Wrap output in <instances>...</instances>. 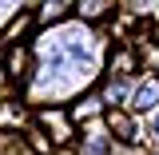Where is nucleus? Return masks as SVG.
I'll list each match as a JSON object with an SVG mask.
<instances>
[{"label": "nucleus", "instance_id": "f257e3e1", "mask_svg": "<svg viewBox=\"0 0 159 155\" xmlns=\"http://www.w3.org/2000/svg\"><path fill=\"white\" fill-rule=\"evenodd\" d=\"M36 123L44 127V131H52V143H60V147L76 135V131H72V116L60 112V107H44V112L36 116Z\"/></svg>", "mask_w": 159, "mask_h": 155}, {"label": "nucleus", "instance_id": "f03ea898", "mask_svg": "<svg viewBox=\"0 0 159 155\" xmlns=\"http://www.w3.org/2000/svg\"><path fill=\"white\" fill-rule=\"evenodd\" d=\"M28 68H32V56H28V48L12 44V52H8V64H4V76H12V80H28Z\"/></svg>", "mask_w": 159, "mask_h": 155}, {"label": "nucleus", "instance_id": "7ed1b4c3", "mask_svg": "<svg viewBox=\"0 0 159 155\" xmlns=\"http://www.w3.org/2000/svg\"><path fill=\"white\" fill-rule=\"evenodd\" d=\"M107 131L116 139H135V123H131L127 112H116V107H111V112H107Z\"/></svg>", "mask_w": 159, "mask_h": 155}, {"label": "nucleus", "instance_id": "20e7f679", "mask_svg": "<svg viewBox=\"0 0 159 155\" xmlns=\"http://www.w3.org/2000/svg\"><path fill=\"white\" fill-rule=\"evenodd\" d=\"M111 72H116V76H131V72H135V52H131L127 44H119L116 52H111Z\"/></svg>", "mask_w": 159, "mask_h": 155}, {"label": "nucleus", "instance_id": "39448f33", "mask_svg": "<svg viewBox=\"0 0 159 155\" xmlns=\"http://www.w3.org/2000/svg\"><path fill=\"white\" fill-rule=\"evenodd\" d=\"M131 99H135V107H139V112L155 107V103H159V80H147V84H139Z\"/></svg>", "mask_w": 159, "mask_h": 155}, {"label": "nucleus", "instance_id": "423d86ee", "mask_svg": "<svg viewBox=\"0 0 159 155\" xmlns=\"http://www.w3.org/2000/svg\"><path fill=\"white\" fill-rule=\"evenodd\" d=\"M68 8H76V4H68V0H48V4H40L36 20H40V24H52V20H64V16H68Z\"/></svg>", "mask_w": 159, "mask_h": 155}, {"label": "nucleus", "instance_id": "0eeeda50", "mask_svg": "<svg viewBox=\"0 0 159 155\" xmlns=\"http://www.w3.org/2000/svg\"><path fill=\"white\" fill-rule=\"evenodd\" d=\"M111 8H116V4H107V0H80V4H76V12L84 20H103Z\"/></svg>", "mask_w": 159, "mask_h": 155}, {"label": "nucleus", "instance_id": "6e6552de", "mask_svg": "<svg viewBox=\"0 0 159 155\" xmlns=\"http://www.w3.org/2000/svg\"><path fill=\"white\" fill-rule=\"evenodd\" d=\"M0 155H32V147L16 131H0Z\"/></svg>", "mask_w": 159, "mask_h": 155}, {"label": "nucleus", "instance_id": "1a4fd4ad", "mask_svg": "<svg viewBox=\"0 0 159 155\" xmlns=\"http://www.w3.org/2000/svg\"><path fill=\"white\" fill-rule=\"evenodd\" d=\"M32 20H36V16H16L12 24H8V32H4V40H20L24 32H28V28H32Z\"/></svg>", "mask_w": 159, "mask_h": 155}, {"label": "nucleus", "instance_id": "9d476101", "mask_svg": "<svg viewBox=\"0 0 159 155\" xmlns=\"http://www.w3.org/2000/svg\"><path fill=\"white\" fill-rule=\"evenodd\" d=\"M107 151V135L103 131H88V155H103Z\"/></svg>", "mask_w": 159, "mask_h": 155}, {"label": "nucleus", "instance_id": "9b49d317", "mask_svg": "<svg viewBox=\"0 0 159 155\" xmlns=\"http://www.w3.org/2000/svg\"><path fill=\"white\" fill-rule=\"evenodd\" d=\"M119 96H123V84H119V80H111V84H107V99H111V103H116Z\"/></svg>", "mask_w": 159, "mask_h": 155}, {"label": "nucleus", "instance_id": "f8f14e48", "mask_svg": "<svg viewBox=\"0 0 159 155\" xmlns=\"http://www.w3.org/2000/svg\"><path fill=\"white\" fill-rule=\"evenodd\" d=\"M151 60H155V68H159V52H155V56H151Z\"/></svg>", "mask_w": 159, "mask_h": 155}, {"label": "nucleus", "instance_id": "ddd939ff", "mask_svg": "<svg viewBox=\"0 0 159 155\" xmlns=\"http://www.w3.org/2000/svg\"><path fill=\"white\" fill-rule=\"evenodd\" d=\"M0 84H4V68H0Z\"/></svg>", "mask_w": 159, "mask_h": 155}, {"label": "nucleus", "instance_id": "4468645a", "mask_svg": "<svg viewBox=\"0 0 159 155\" xmlns=\"http://www.w3.org/2000/svg\"><path fill=\"white\" fill-rule=\"evenodd\" d=\"M155 131H159V116H155Z\"/></svg>", "mask_w": 159, "mask_h": 155}]
</instances>
